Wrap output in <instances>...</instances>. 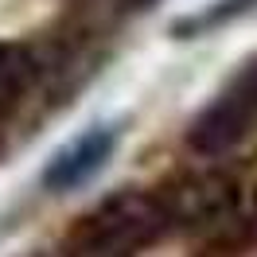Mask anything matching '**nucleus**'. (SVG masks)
Returning a JSON list of instances; mask_svg holds the SVG:
<instances>
[{
  "mask_svg": "<svg viewBox=\"0 0 257 257\" xmlns=\"http://www.w3.org/2000/svg\"><path fill=\"white\" fill-rule=\"evenodd\" d=\"M35 74H39V66H35L32 51L20 43H0V117L24 101Z\"/></svg>",
  "mask_w": 257,
  "mask_h": 257,
  "instance_id": "7ed1b4c3",
  "label": "nucleus"
},
{
  "mask_svg": "<svg viewBox=\"0 0 257 257\" xmlns=\"http://www.w3.org/2000/svg\"><path fill=\"white\" fill-rule=\"evenodd\" d=\"M113 145H117V133L105 128V125L82 133L74 145H66L63 152L47 164L43 187H47V191H74V187H82L90 176H97V172L109 164Z\"/></svg>",
  "mask_w": 257,
  "mask_h": 257,
  "instance_id": "f03ea898",
  "label": "nucleus"
},
{
  "mask_svg": "<svg viewBox=\"0 0 257 257\" xmlns=\"http://www.w3.org/2000/svg\"><path fill=\"white\" fill-rule=\"evenodd\" d=\"M257 125V63H249L187 128V145L199 156H222Z\"/></svg>",
  "mask_w": 257,
  "mask_h": 257,
  "instance_id": "f257e3e1",
  "label": "nucleus"
},
{
  "mask_svg": "<svg viewBox=\"0 0 257 257\" xmlns=\"http://www.w3.org/2000/svg\"><path fill=\"white\" fill-rule=\"evenodd\" d=\"M253 4H257V0H222L218 8H210V12H203V16L187 20V24L179 20L176 32H179V35H191V32H203V28H210V24L218 28V24H226V20H234V16H241V12H249Z\"/></svg>",
  "mask_w": 257,
  "mask_h": 257,
  "instance_id": "20e7f679",
  "label": "nucleus"
}]
</instances>
